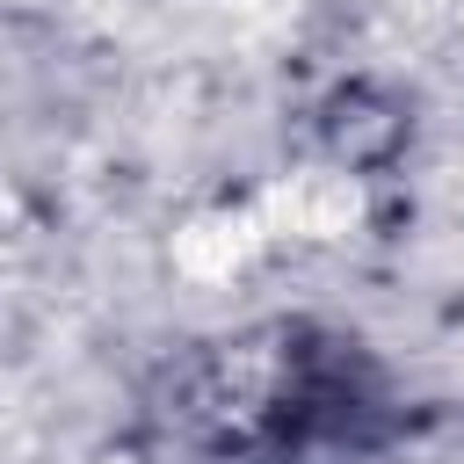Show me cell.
<instances>
[{"mask_svg":"<svg viewBox=\"0 0 464 464\" xmlns=\"http://www.w3.org/2000/svg\"><path fill=\"white\" fill-rule=\"evenodd\" d=\"M355 218H362V196H355L348 174H290L261 203V225L268 232H297V239H341Z\"/></svg>","mask_w":464,"mask_h":464,"instance_id":"cell-1","label":"cell"}]
</instances>
